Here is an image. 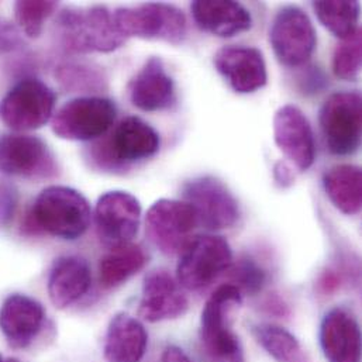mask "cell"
Here are the masks:
<instances>
[{
  "label": "cell",
  "instance_id": "obj_28",
  "mask_svg": "<svg viewBox=\"0 0 362 362\" xmlns=\"http://www.w3.org/2000/svg\"><path fill=\"white\" fill-rule=\"evenodd\" d=\"M57 78L61 85L68 90H99L103 89L106 78L99 66L81 64V62H66L57 69Z\"/></svg>",
  "mask_w": 362,
  "mask_h": 362
},
{
  "label": "cell",
  "instance_id": "obj_30",
  "mask_svg": "<svg viewBox=\"0 0 362 362\" xmlns=\"http://www.w3.org/2000/svg\"><path fill=\"white\" fill-rule=\"evenodd\" d=\"M57 1H17L14 16L18 27L30 38H38L45 21L57 11Z\"/></svg>",
  "mask_w": 362,
  "mask_h": 362
},
{
  "label": "cell",
  "instance_id": "obj_34",
  "mask_svg": "<svg viewBox=\"0 0 362 362\" xmlns=\"http://www.w3.org/2000/svg\"><path fill=\"white\" fill-rule=\"evenodd\" d=\"M312 71H309L308 74H305V76L300 78V85H302V90H305L306 93H317L320 89L325 88L327 78L325 76V74L320 69H315L310 68Z\"/></svg>",
  "mask_w": 362,
  "mask_h": 362
},
{
  "label": "cell",
  "instance_id": "obj_18",
  "mask_svg": "<svg viewBox=\"0 0 362 362\" xmlns=\"http://www.w3.org/2000/svg\"><path fill=\"white\" fill-rule=\"evenodd\" d=\"M129 96L133 106L148 113L163 112L175 105V82L160 57L146 61L129 85Z\"/></svg>",
  "mask_w": 362,
  "mask_h": 362
},
{
  "label": "cell",
  "instance_id": "obj_3",
  "mask_svg": "<svg viewBox=\"0 0 362 362\" xmlns=\"http://www.w3.org/2000/svg\"><path fill=\"white\" fill-rule=\"evenodd\" d=\"M243 303L241 291L233 284L218 286L204 305L200 317V340L210 362H245L241 343L230 329L228 313Z\"/></svg>",
  "mask_w": 362,
  "mask_h": 362
},
{
  "label": "cell",
  "instance_id": "obj_33",
  "mask_svg": "<svg viewBox=\"0 0 362 362\" xmlns=\"http://www.w3.org/2000/svg\"><path fill=\"white\" fill-rule=\"evenodd\" d=\"M17 204V192L13 186L0 183V226L8 223Z\"/></svg>",
  "mask_w": 362,
  "mask_h": 362
},
{
  "label": "cell",
  "instance_id": "obj_4",
  "mask_svg": "<svg viewBox=\"0 0 362 362\" xmlns=\"http://www.w3.org/2000/svg\"><path fill=\"white\" fill-rule=\"evenodd\" d=\"M161 147L158 132L136 116L123 119L109 139L92 148L95 161L103 168H126L154 157Z\"/></svg>",
  "mask_w": 362,
  "mask_h": 362
},
{
  "label": "cell",
  "instance_id": "obj_22",
  "mask_svg": "<svg viewBox=\"0 0 362 362\" xmlns=\"http://www.w3.org/2000/svg\"><path fill=\"white\" fill-rule=\"evenodd\" d=\"M148 346L143 323L129 313H117L109 323L103 356L106 362H141Z\"/></svg>",
  "mask_w": 362,
  "mask_h": 362
},
{
  "label": "cell",
  "instance_id": "obj_10",
  "mask_svg": "<svg viewBox=\"0 0 362 362\" xmlns=\"http://www.w3.org/2000/svg\"><path fill=\"white\" fill-rule=\"evenodd\" d=\"M269 42L278 61L289 68L309 62L317 45V34L309 14L299 6L281 7L269 28Z\"/></svg>",
  "mask_w": 362,
  "mask_h": 362
},
{
  "label": "cell",
  "instance_id": "obj_7",
  "mask_svg": "<svg viewBox=\"0 0 362 362\" xmlns=\"http://www.w3.org/2000/svg\"><path fill=\"white\" fill-rule=\"evenodd\" d=\"M233 264V251L221 235H194L180 254L177 281L187 291L213 284Z\"/></svg>",
  "mask_w": 362,
  "mask_h": 362
},
{
  "label": "cell",
  "instance_id": "obj_15",
  "mask_svg": "<svg viewBox=\"0 0 362 362\" xmlns=\"http://www.w3.org/2000/svg\"><path fill=\"white\" fill-rule=\"evenodd\" d=\"M274 140L276 147L300 173L316 161V140L306 115L293 105H285L274 117Z\"/></svg>",
  "mask_w": 362,
  "mask_h": 362
},
{
  "label": "cell",
  "instance_id": "obj_17",
  "mask_svg": "<svg viewBox=\"0 0 362 362\" xmlns=\"http://www.w3.org/2000/svg\"><path fill=\"white\" fill-rule=\"evenodd\" d=\"M189 302L178 281L165 269H154L143 284L139 315L148 323L178 319L186 313Z\"/></svg>",
  "mask_w": 362,
  "mask_h": 362
},
{
  "label": "cell",
  "instance_id": "obj_12",
  "mask_svg": "<svg viewBox=\"0 0 362 362\" xmlns=\"http://www.w3.org/2000/svg\"><path fill=\"white\" fill-rule=\"evenodd\" d=\"M147 235L165 255L181 254L199 226L193 209L183 200L160 199L147 211Z\"/></svg>",
  "mask_w": 362,
  "mask_h": 362
},
{
  "label": "cell",
  "instance_id": "obj_25",
  "mask_svg": "<svg viewBox=\"0 0 362 362\" xmlns=\"http://www.w3.org/2000/svg\"><path fill=\"white\" fill-rule=\"evenodd\" d=\"M148 261L143 247L126 244L110 248L99 262V281L103 288H117L140 272Z\"/></svg>",
  "mask_w": 362,
  "mask_h": 362
},
{
  "label": "cell",
  "instance_id": "obj_2",
  "mask_svg": "<svg viewBox=\"0 0 362 362\" xmlns=\"http://www.w3.org/2000/svg\"><path fill=\"white\" fill-rule=\"evenodd\" d=\"M92 209L86 197L68 186H48L37 196L28 223L31 228L62 240L82 237L90 226Z\"/></svg>",
  "mask_w": 362,
  "mask_h": 362
},
{
  "label": "cell",
  "instance_id": "obj_31",
  "mask_svg": "<svg viewBox=\"0 0 362 362\" xmlns=\"http://www.w3.org/2000/svg\"><path fill=\"white\" fill-rule=\"evenodd\" d=\"M265 284V272L251 259H241L233 268V285H235L241 293L250 295L258 293Z\"/></svg>",
  "mask_w": 362,
  "mask_h": 362
},
{
  "label": "cell",
  "instance_id": "obj_11",
  "mask_svg": "<svg viewBox=\"0 0 362 362\" xmlns=\"http://www.w3.org/2000/svg\"><path fill=\"white\" fill-rule=\"evenodd\" d=\"M182 200L194 211L197 224L216 231L231 228L240 218V204L228 186L213 177L202 175L182 186Z\"/></svg>",
  "mask_w": 362,
  "mask_h": 362
},
{
  "label": "cell",
  "instance_id": "obj_32",
  "mask_svg": "<svg viewBox=\"0 0 362 362\" xmlns=\"http://www.w3.org/2000/svg\"><path fill=\"white\" fill-rule=\"evenodd\" d=\"M23 40L17 27L7 21L6 18L0 17V52H11L20 48Z\"/></svg>",
  "mask_w": 362,
  "mask_h": 362
},
{
  "label": "cell",
  "instance_id": "obj_37",
  "mask_svg": "<svg viewBox=\"0 0 362 362\" xmlns=\"http://www.w3.org/2000/svg\"><path fill=\"white\" fill-rule=\"evenodd\" d=\"M0 362H20L16 358H4L1 354H0Z\"/></svg>",
  "mask_w": 362,
  "mask_h": 362
},
{
  "label": "cell",
  "instance_id": "obj_8",
  "mask_svg": "<svg viewBox=\"0 0 362 362\" xmlns=\"http://www.w3.org/2000/svg\"><path fill=\"white\" fill-rule=\"evenodd\" d=\"M361 95L358 92L332 93L320 109V129L329 151L347 157L361 144Z\"/></svg>",
  "mask_w": 362,
  "mask_h": 362
},
{
  "label": "cell",
  "instance_id": "obj_36",
  "mask_svg": "<svg viewBox=\"0 0 362 362\" xmlns=\"http://www.w3.org/2000/svg\"><path fill=\"white\" fill-rule=\"evenodd\" d=\"M161 362H193L189 356L178 346H168L165 347Z\"/></svg>",
  "mask_w": 362,
  "mask_h": 362
},
{
  "label": "cell",
  "instance_id": "obj_26",
  "mask_svg": "<svg viewBox=\"0 0 362 362\" xmlns=\"http://www.w3.org/2000/svg\"><path fill=\"white\" fill-rule=\"evenodd\" d=\"M312 7L320 23L340 40L358 30L360 3L357 0H320L313 1Z\"/></svg>",
  "mask_w": 362,
  "mask_h": 362
},
{
  "label": "cell",
  "instance_id": "obj_24",
  "mask_svg": "<svg viewBox=\"0 0 362 362\" xmlns=\"http://www.w3.org/2000/svg\"><path fill=\"white\" fill-rule=\"evenodd\" d=\"M323 186L330 202L341 213L354 216L361 210V168L351 164L332 167L323 175Z\"/></svg>",
  "mask_w": 362,
  "mask_h": 362
},
{
  "label": "cell",
  "instance_id": "obj_13",
  "mask_svg": "<svg viewBox=\"0 0 362 362\" xmlns=\"http://www.w3.org/2000/svg\"><path fill=\"white\" fill-rule=\"evenodd\" d=\"M0 173L25 180H49L58 175L57 158L38 137L0 136Z\"/></svg>",
  "mask_w": 362,
  "mask_h": 362
},
{
  "label": "cell",
  "instance_id": "obj_27",
  "mask_svg": "<svg viewBox=\"0 0 362 362\" xmlns=\"http://www.w3.org/2000/svg\"><path fill=\"white\" fill-rule=\"evenodd\" d=\"M259 346L278 362H309L299 340L276 325H259L254 329Z\"/></svg>",
  "mask_w": 362,
  "mask_h": 362
},
{
  "label": "cell",
  "instance_id": "obj_29",
  "mask_svg": "<svg viewBox=\"0 0 362 362\" xmlns=\"http://www.w3.org/2000/svg\"><path fill=\"white\" fill-rule=\"evenodd\" d=\"M361 30L341 40L333 54V72L343 81H356L361 69Z\"/></svg>",
  "mask_w": 362,
  "mask_h": 362
},
{
  "label": "cell",
  "instance_id": "obj_19",
  "mask_svg": "<svg viewBox=\"0 0 362 362\" xmlns=\"http://www.w3.org/2000/svg\"><path fill=\"white\" fill-rule=\"evenodd\" d=\"M320 346L327 362H361V330L343 308L326 313L320 325Z\"/></svg>",
  "mask_w": 362,
  "mask_h": 362
},
{
  "label": "cell",
  "instance_id": "obj_14",
  "mask_svg": "<svg viewBox=\"0 0 362 362\" xmlns=\"http://www.w3.org/2000/svg\"><path fill=\"white\" fill-rule=\"evenodd\" d=\"M95 223L98 237L109 248L130 244L140 230L141 204L129 192H106L96 203Z\"/></svg>",
  "mask_w": 362,
  "mask_h": 362
},
{
  "label": "cell",
  "instance_id": "obj_9",
  "mask_svg": "<svg viewBox=\"0 0 362 362\" xmlns=\"http://www.w3.org/2000/svg\"><path fill=\"white\" fill-rule=\"evenodd\" d=\"M55 102V92L47 83L25 78L1 99L0 120L14 132L37 130L52 119Z\"/></svg>",
  "mask_w": 362,
  "mask_h": 362
},
{
  "label": "cell",
  "instance_id": "obj_16",
  "mask_svg": "<svg viewBox=\"0 0 362 362\" xmlns=\"http://www.w3.org/2000/svg\"><path fill=\"white\" fill-rule=\"evenodd\" d=\"M213 64L217 72L237 93H254L262 89L268 82L264 54L255 47H221L214 54Z\"/></svg>",
  "mask_w": 362,
  "mask_h": 362
},
{
  "label": "cell",
  "instance_id": "obj_5",
  "mask_svg": "<svg viewBox=\"0 0 362 362\" xmlns=\"http://www.w3.org/2000/svg\"><path fill=\"white\" fill-rule=\"evenodd\" d=\"M113 20L124 37L161 40L181 44L186 37L187 21L180 7L170 3H143L133 7H117Z\"/></svg>",
  "mask_w": 362,
  "mask_h": 362
},
{
  "label": "cell",
  "instance_id": "obj_6",
  "mask_svg": "<svg viewBox=\"0 0 362 362\" xmlns=\"http://www.w3.org/2000/svg\"><path fill=\"white\" fill-rule=\"evenodd\" d=\"M117 109L102 96H79L62 105L51 119L55 136L68 141H92L103 137L115 124Z\"/></svg>",
  "mask_w": 362,
  "mask_h": 362
},
{
  "label": "cell",
  "instance_id": "obj_23",
  "mask_svg": "<svg viewBox=\"0 0 362 362\" xmlns=\"http://www.w3.org/2000/svg\"><path fill=\"white\" fill-rule=\"evenodd\" d=\"M90 284V268L83 258L62 257L49 272L48 295L55 308L66 309L89 292Z\"/></svg>",
  "mask_w": 362,
  "mask_h": 362
},
{
  "label": "cell",
  "instance_id": "obj_20",
  "mask_svg": "<svg viewBox=\"0 0 362 362\" xmlns=\"http://www.w3.org/2000/svg\"><path fill=\"white\" fill-rule=\"evenodd\" d=\"M44 308L35 299L14 293L0 306V332L13 349L28 347L42 329Z\"/></svg>",
  "mask_w": 362,
  "mask_h": 362
},
{
  "label": "cell",
  "instance_id": "obj_35",
  "mask_svg": "<svg viewBox=\"0 0 362 362\" xmlns=\"http://www.w3.org/2000/svg\"><path fill=\"white\" fill-rule=\"evenodd\" d=\"M274 178L282 187H286L295 181V174L291 165H288L285 161H279L274 167Z\"/></svg>",
  "mask_w": 362,
  "mask_h": 362
},
{
  "label": "cell",
  "instance_id": "obj_21",
  "mask_svg": "<svg viewBox=\"0 0 362 362\" xmlns=\"http://www.w3.org/2000/svg\"><path fill=\"white\" fill-rule=\"evenodd\" d=\"M196 25L220 38H231L252 27L250 10L233 0H196L190 4Z\"/></svg>",
  "mask_w": 362,
  "mask_h": 362
},
{
  "label": "cell",
  "instance_id": "obj_1",
  "mask_svg": "<svg viewBox=\"0 0 362 362\" xmlns=\"http://www.w3.org/2000/svg\"><path fill=\"white\" fill-rule=\"evenodd\" d=\"M55 28L64 48L76 54L112 52L126 41L115 24L113 13L100 4L62 8L57 16Z\"/></svg>",
  "mask_w": 362,
  "mask_h": 362
}]
</instances>
